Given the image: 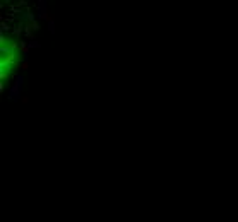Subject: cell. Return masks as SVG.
<instances>
[{"mask_svg":"<svg viewBox=\"0 0 238 222\" xmlns=\"http://www.w3.org/2000/svg\"><path fill=\"white\" fill-rule=\"evenodd\" d=\"M21 60L19 43L14 38L3 34L2 38V81H9L12 74L17 70V65Z\"/></svg>","mask_w":238,"mask_h":222,"instance_id":"6da1fadb","label":"cell"}]
</instances>
